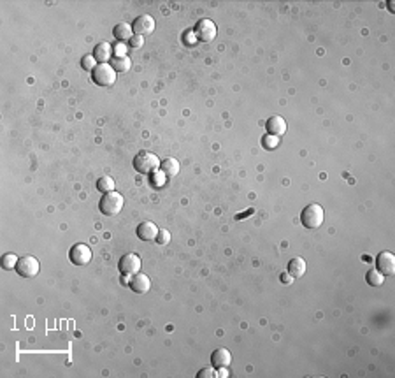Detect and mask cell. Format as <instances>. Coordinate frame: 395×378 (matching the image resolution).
Returning a JSON list of instances; mask_svg holds the SVG:
<instances>
[{
	"label": "cell",
	"mask_w": 395,
	"mask_h": 378,
	"mask_svg": "<svg viewBox=\"0 0 395 378\" xmlns=\"http://www.w3.org/2000/svg\"><path fill=\"white\" fill-rule=\"evenodd\" d=\"M123 204H125L123 195L120 192L113 190V192H108V194L102 195L100 203H98V209H100V213L106 216H116L123 209Z\"/></svg>",
	"instance_id": "6da1fadb"
},
{
	"label": "cell",
	"mask_w": 395,
	"mask_h": 378,
	"mask_svg": "<svg viewBox=\"0 0 395 378\" xmlns=\"http://www.w3.org/2000/svg\"><path fill=\"white\" fill-rule=\"evenodd\" d=\"M132 164H134V169L139 174H151V172L158 171L160 158L155 153H151V151H139Z\"/></svg>",
	"instance_id": "7a4b0ae2"
},
{
	"label": "cell",
	"mask_w": 395,
	"mask_h": 378,
	"mask_svg": "<svg viewBox=\"0 0 395 378\" xmlns=\"http://www.w3.org/2000/svg\"><path fill=\"white\" fill-rule=\"evenodd\" d=\"M325 209L322 204H307L300 213V222L306 229H318L323 224Z\"/></svg>",
	"instance_id": "3957f363"
},
{
	"label": "cell",
	"mask_w": 395,
	"mask_h": 378,
	"mask_svg": "<svg viewBox=\"0 0 395 378\" xmlns=\"http://www.w3.org/2000/svg\"><path fill=\"white\" fill-rule=\"evenodd\" d=\"M92 79L98 86H111L116 81V71L111 67V64H98L92 71Z\"/></svg>",
	"instance_id": "277c9868"
},
{
	"label": "cell",
	"mask_w": 395,
	"mask_h": 378,
	"mask_svg": "<svg viewBox=\"0 0 395 378\" xmlns=\"http://www.w3.org/2000/svg\"><path fill=\"white\" fill-rule=\"evenodd\" d=\"M39 261L32 255H25L18 258V264H16V273L22 278H35L39 274Z\"/></svg>",
	"instance_id": "5b68a950"
},
{
	"label": "cell",
	"mask_w": 395,
	"mask_h": 378,
	"mask_svg": "<svg viewBox=\"0 0 395 378\" xmlns=\"http://www.w3.org/2000/svg\"><path fill=\"white\" fill-rule=\"evenodd\" d=\"M193 35H195V39L200 41V43H211L216 37V25L207 18L200 19V22L195 25V28H193Z\"/></svg>",
	"instance_id": "8992f818"
},
{
	"label": "cell",
	"mask_w": 395,
	"mask_h": 378,
	"mask_svg": "<svg viewBox=\"0 0 395 378\" xmlns=\"http://www.w3.org/2000/svg\"><path fill=\"white\" fill-rule=\"evenodd\" d=\"M118 269L123 276H134L141 271V258L135 253H125L118 262Z\"/></svg>",
	"instance_id": "52a82bcc"
},
{
	"label": "cell",
	"mask_w": 395,
	"mask_h": 378,
	"mask_svg": "<svg viewBox=\"0 0 395 378\" xmlns=\"http://www.w3.org/2000/svg\"><path fill=\"white\" fill-rule=\"evenodd\" d=\"M69 258L74 266H86L92 261V248L85 243H77L69 250Z\"/></svg>",
	"instance_id": "ba28073f"
},
{
	"label": "cell",
	"mask_w": 395,
	"mask_h": 378,
	"mask_svg": "<svg viewBox=\"0 0 395 378\" xmlns=\"http://www.w3.org/2000/svg\"><path fill=\"white\" fill-rule=\"evenodd\" d=\"M132 30H134V34L139 37L151 35L155 30V19L151 18L150 14L139 16V18H135V22L132 23Z\"/></svg>",
	"instance_id": "9c48e42d"
},
{
	"label": "cell",
	"mask_w": 395,
	"mask_h": 378,
	"mask_svg": "<svg viewBox=\"0 0 395 378\" xmlns=\"http://www.w3.org/2000/svg\"><path fill=\"white\" fill-rule=\"evenodd\" d=\"M376 269L383 276H392L395 274V255L392 252H381L376 257Z\"/></svg>",
	"instance_id": "30bf717a"
},
{
	"label": "cell",
	"mask_w": 395,
	"mask_h": 378,
	"mask_svg": "<svg viewBox=\"0 0 395 378\" xmlns=\"http://www.w3.org/2000/svg\"><path fill=\"white\" fill-rule=\"evenodd\" d=\"M130 289H132V292H135V294H146V292H150V289H151V280L148 278V274H144L139 271L137 274H134V276L130 278Z\"/></svg>",
	"instance_id": "8fae6325"
},
{
	"label": "cell",
	"mask_w": 395,
	"mask_h": 378,
	"mask_svg": "<svg viewBox=\"0 0 395 378\" xmlns=\"http://www.w3.org/2000/svg\"><path fill=\"white\" fill-rule=\"evenodd\" d=\"M160 229L156 227L153 222H141L135 229V234L141 241H155L156 240V234H158Z\"/></svg>",
	"instance_id": "7c38bea8"
},
{
	"label": "cell",
	"mask_w": 395,
	"mask_h": 378,
	"mask_svg": "<svg viewBox=\"0 0 395 378\" xmlns=\"http://www.w3.org/2000/svg\"><path fill=\"white\" fill-rule=\"evenodd\" d=\"M265 129H267V134L281 137V135L286 134V122L283 120V116L274 114V116H271L269 120L265 122Z\"/></svg>",
	"instance_id": "4fadbf2b"
},
{
	"label": "cell",
	"mask_w": 395,
	"mask_h": 378,
	"mask_svg": "<svg viewBox=\"0 0 395 378\" xmlns=\"http://www.w3.org/2000/svg\"><path fill=\"white\" fill-rule=\"evenodd\" d=\"M93 58L97 60V64H109V62L114 58L113 46H111L109 43L97 44L95 49H93Z\"/></svg>",
	"instance_id": "5bb4252c"
},
{
	"label": "cell",
	"mask_w": 395,
	"mask_h": 378,
	"mask_svg": "<svg viewBox=\"0 0 395 378\" xmlns=\"http://www.w3.org/2000/svg\"><path fill=\"white\" fill-rule=\"evenodd\" d=\"M211 363L215 368H228V364L232 363V355L227 348H216L211 354Z\"/></svg>",
	"instance_id": "9a60e30c"
},
{
	"label": "cell",
	"mask_w": 395,
	"mask_h": 378,
	"mask_svg": "<svg viewBox=\"0 0 395 378\" xmlns=\"http://www.w3.org/2000/svg\"><path fill=\"white\" fill-rule=\"evenodd\" d=\"M306 268H307L306 261H304L302 257H295L288 262V274H290L292 278H300L306 274Z\"/></svg>",
	"instance_id": "2e32d148"
},
{
	"label": "cell",
	"mask_w": 395,
	"mask_h": 378,
	"mask_svg": "<svg viewBox=\"0 0 395 378\" xmlns=\"http://www.w3.org/2000/svg\"><path fill=\"white\" fill-rule=\"evenodd\" d=\"M113 35L116 37L120 43H125V41H130L134 37V30H132V25L129 23H118L116 27L113 28Z\"/></svg>",
	"instance_id": "e0dca14e"
},
{
	"label": "cell",
	"mask_w": 395,
	"mask_h": 378,
	"mask_svg": "<svg viewBox=\"0 0 395 378\" xmlns=\"http://www.w3.org/2000/svg\"><path fill=\"white\" fill-rule=\"evenodd\" d=\"M160 169H162V172L165 176H171V178H172V176H176L179 172V162L176 158L169 157V158H165V160H162V162H160Z\"/></svg>",
	"instance_id": "ac0fdd59"
},
{
	"label": "cell",
	"mask_w": 395,
	"mask_h": 378,
	"mask_svg": "<svg viewBox=\"0 0 395 378\" xmlns=\"http://www.w3.org/2000/svg\"><path fill=\"white\" fill-rule=\"evenodd\" d=\"M111 67L116 72H127L132 67V62L129 56H114V58L111 60Z\"/></svg>",
	"instance_id": "d6986e66"
},
{
	"label": "cell",
	"mask_w": 395,
	"mask_h": 378,
	"mask_svg": "<svg viewBox=\"0 0 395 378\" xmlns=\"http://www.w3.org/2000/svg\"><path fill=\"white\" fill-rule=\"evenodd\" d=\"M97 190L102 194H108V192L114 190V180L111 176H100L97 182Z\"/></svg>",
	"instance_id": "ffe728a7"
},
{
	"label": "cell",
	"mask_w": 395,
	"mask_h": 378,
	"mask_svg": "<svg viewBox=\"0 0 395 378\" xmlns=\"http://www.w3.org/2000/svg\"><path fill=\"white\" fill-rule=\"evenodd\" d=\"M365 282H367L371 287H381L385 282V276L378 269H371L367 274H365Z\"/></svg>",
	"instance_id": "44dd1931"
},
{
	"label": "cell",
	"mask_w": 395,
	"mask_h": 378,
	"mask_svg": "<svg viewBox=\"0 0 395 378\" xmlns=\"http://www.w3.org/2000/svg\"><path fill=\"white\" fill-rule=\"evenodd\" d=\"M262 145L265 150H276L279 145V137H276V135H271V134H265L262 137Z\"/></svg>",
	"instance_id": "7402d4cb"
},
{
	"label": "cell",
	"mask_w": 395,
	"mask_h": 378,
	"mask_svg": "<svg viewBox=\"0 0 395 378\" xmlns=\"http://www.w3.org/2000/svg\"><path fill=\"white\" fill-rule=\"evenodd\" d=\"M16 264H18V257L12 255V253H6L2 255V268L11 271V269H16Z\"/></svg>",
	"instance_id": "603a6c76"
},
{
	"label": "cell",
	"mask_w": 395,
	"mask_h": 378,
	"mask_svg": "<svg viewBox=\"0 0 395 378\" xmlns=\"http://www.w3.org/2000/svg\"><path fill=\"white\" fill-rule=\"evenodd\" d=\"M97 60L93 58V55H86L83 56V60H81V67L85 69V71H93V69L97 67Z\"/></svg>",
	"instance_id": "cb8c5ba5"
},
{
	"label": "cell",
	"mask_w": 395,
	"mask_h": 378,
	"mask_svg": "<svg viewBox=\"0 0 395 378\" xmlns=\"http://www.w3.org/2000/svg\"><path fill=\"white\" fill-rule=\"evenodd\" d=\"M156 245L160 246H165L171 243V232L169 231H158V234H156Z\"/></svg>",
	"instance_id": "d4e9b609"
},
{
	"label": "cell",
	"mask_w": 395,
	"mask_h": 378,
	"mask_svg": "<svg viewBox=\"0 0 395 378\" xmlns=\"http://www.w3.org/2000/svg\"><path fill=\"white\" fill-rule=\"evenodd\" d=\"M199 378H218V371L215 368H204L199 371Z\"/></svg>",
	"instance_id": "484cf974"
},
{
	"label": "cell",
	"mask_w": 395,
	"mask_h": 378,
	"mask_svg": "<svg viewBox=\"0 0 395 378\" xmlns=\"http://www.w3.org/2000/svg\"><path fill=\"white\" fill-rule=\"evenodd\" d=\"M144 44V37H139V35H134L132 39L129 41V46L132 49H141Z\"/></svg>",
	"instance_id": "4316f807"
},
{
	"label": "cell",
	"mask_w": 395,
	"mask_h": 378,
	"mask_svg": "<svg viewBox=\"0 0 395 378\" xmlns=\"http://www.w3.org/2000/svg\"><path fill=\"white\" fill-rule=\"evenodd\" d=\"M127 49H129V48H127L125 44H123V43H118L116 46L113 48V51H114V56H125Z\"/></svg>",
	"instance_id": "83f0119b"
},
{
	"label": "cell",
	"mask_w": 395,
	"mask_h": 378,
	"mask_svg": "<svg viewBox=\"0 0 395 378\" xmlns=\"http://www.w3.org/2000/svg\"><path fill=\"white\" fill-rule=\"evenodd\" d=\"M279 280H281L283 283H292V280H294V278H292L288 273H283L281 276H279Z\"/></svg>",
	"instance_id": "f1b7e54d"
},
{
	"label": "cell",
	"mask_w": 395,
	"mask_h": 378,
	"mask_svg": "<svg viewBox=\"0 0 395 378\" xmlns=\"http://www.w3.org/2000/svg\"><path fill=\"white\" fill-rule=\"evenodd\" d=\"M230 373H228V369L227 368H220V371H218V376H221V378H225V376H228Z\"/></svg>",
	"instance_id": "f546056e"
}]
</instances>
